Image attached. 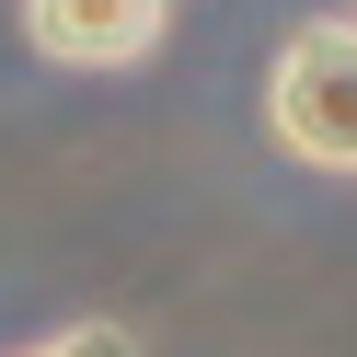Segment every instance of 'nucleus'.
Segmentation results:
<instances>
[{
    "label": "nucleus",
    "mask_w": 357,
    "mask_h": 357,
    "mask_svg": "<svg viewBox=\"0 0 357 357\" xmlns=\"http://www.w3.org/2000/svg\"><path fill=\"white\" fill-rule=\"evenodd\" d=\"M265 139L311 173H357V24H300L265 70Z\"/></svg>",
    "instance_id": "f257e3e1"
},
{
    "label": "nucleus",
    "mask_w": 357,
    "mask_h": 357,
    "mask_svg": "<svg viewBox=\"0 0 357 357\" xmlns=\"http://www.w3.org/2000/svg\"><path fill=\"white\" fill-rule=\"evenodd\" d=\"M173 0H24V47L47 70H139L162 47Z\"/></svg>",
    "instance_id": "f03ea898"
},
{
    "label": "nucleus",
    "mask_w": 357,
    "mask_h": 357,
    "mask_svg": "<svg viewBox=\"0 0 357 357\" xmlns=\"http://www.w3.org/2000/svg\"><path fill=\"white\" fill-rule=\"evenodd\" d=\"M35 357H139V334H127V323H70L58 346H35Z\"/></svg>",
    "instance_id": "7ed1b4c3"
}]
</instances>
